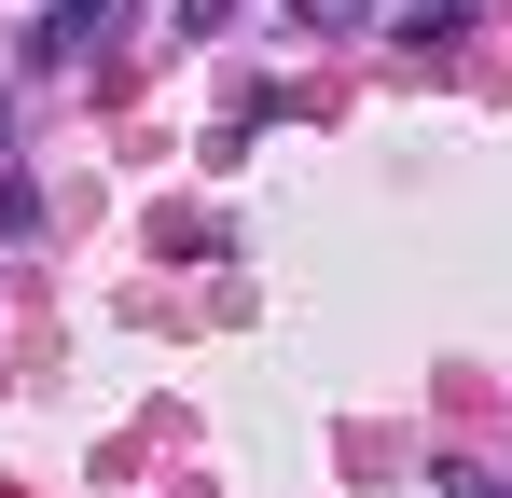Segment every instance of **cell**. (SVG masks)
<instances>
[{
	"instance_id": "4",
	"label": "cell",
	"mask_w": 512,
	"mask_h": 498,
	"mask_svg": "<svg viewBox=\"0 0 512 498\" xmlns=\"http://www.w3.org/2000/svg\"><path fill=\"white\" fill-rule=\"evenodd\" d=\"M0 153H14V97H0Z\"/></svg>"
},
{
	"instance_id": "1",
	"label": "cell",
	"mask_w": 512,
	"mask_h": 498,
	"mask_svg": "<svg viewBox=\"0 0 512 498\" xmlns=\"http://www.w3.org/2000/svg\"><path fill=\"white\" fill-rule=\"evenodd\" d=\"M111 14H125V0H56V28H42L28 56H42V70H56V56H84V42H97V28H111Z\"/></svg>"
},
{
	"instance_id": "3",
	"label": "cell",
	"mask_w": 512,
	"mask_h": 498,
	"mask_svg": "<svg viewBox=\"0 0 512 498\" xmlns=\"http://www.w3.org/2000/svg\"><path fill=\"white\" fill-rule=\"evenodd\" d=\"M402 14H416V28H443V14H471V0H402Z\"/></svg>"
},
{
	"instance_id": "2",
	"label": "cell",
	"mask_w": 512,
	"mask_h": 498,
	"mask_svg": "<svg viewBox=\"0 0 512 498\" xmlns=\"http://www.w3.org/2000/svg\"><path fill=\"white\" fill-rule=\"evenodd\" d=\"M443 498H512V485H499V471H443Z\"/></svg>"
}]
</instances>
